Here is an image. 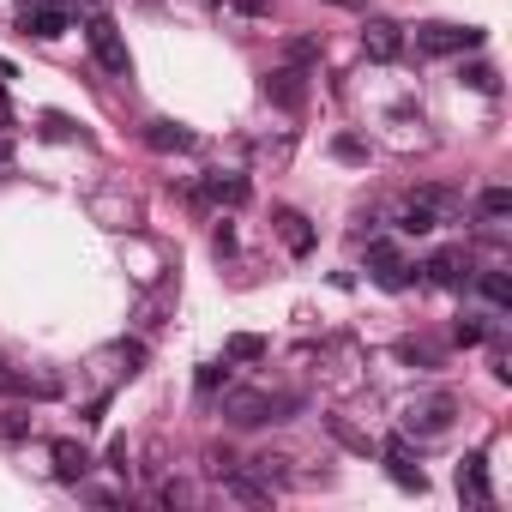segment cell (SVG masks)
I'll return each mask as SVG.
<instances>
[{"instance_id": "obj_33", "label": "cell", "mask_w": 512, "mask_h": 512, "mask_svg": "<svg viewBox=\"0 0 512 512\" xmlns=\"http://www.w3.org/2000/svg\"><path fill=\"white\" fill-rule=\"evenodd\" d=\"M7 157H13V145H7V139H0V163H7Z\"/></svg>"}, {"instance_id": "obj_16", "label": "cell", "mask_w": 512, "mask_h": 512, "mask_svg": "<svg viewBox=\"0 0 512 512\" xmlns=\"http://www.w3.org/2000/svg\"><path fill=\"white\" fill-rule=\"evenodd\" d=\"M85 470H91V452L79 440H55V476L61 482H85Z\"/></svg>"}, {"instance_id": "obj_10", "label": "cell", "mask_w": 512, "mask_h": 512, "mask_svg": "<svg viewBox=\"0 0 512 512\" xmlns=\"http://www.w3.org/2000/svg\"><path fill=\"white\" fill-rule=\"evenodd\" d=\"M272 229H278V241L296 253V260H308V253H314V223H308L302 211H290V205H284V211H272Z\"/></svg>"}, {"instance_id": "obj_8", "label": "cell", "mask_w": 512, "mask_h": 512, "mask_svg": "<svg viewBox=\"0 0 512 512\" xmlns=\"http://www.w3.org/2000/svg\"><path fill=\"white\" fill-rule=\"evenodd\" d=\"M428 284L434 290H464V278H470V253L464 247H440V253H428Z\"/></svg>"}, {"instance_id": "obj_32", "label": "cell", "mask_w": 512, "mask_h": 512, "mask_svg": "<svg viewBox=\"0 0 512 512\" xmlns=\"http://www.w3.org/2000/svg\"><path fill=\"white\" fill-rule=\"evenodd\" d=\"M211 253H217V260H223V253H235V229H229V223H217V235H211Z\"/></svg>"}, {"instance_id": "obj_2", "label": "cell", "mask_w": 512, "mask_h": 512, "mask_svg": "<svg viewBox=\"0 0 512 512\" xmlns=\"http://www.w3.org/2000/svg\"><path fill=\"white\" fill-rule=\"evenodd\" d=\"M85 43H91V61L109 73V79H133V55H127V37L109 13H91L85 19Z\"/></svg>"}, {"instance_id": "obj_28", "label": "cell", "mask_w": 512, "mask_h": 512, "mask_svg": "<svg viewBox=\"0 0 512 512\" xmlns=\"http://www.w3.org/2000/svg\"><path fill=\"white\" fill-rule=\"evenodd\" d=\"M464 85H470V91H482V97H494V91H500L494 67H470V73H464Z\"/></svg>"}, {"instance_id": "obj_6", "label": "cell", "mask_w": 512, "mask_h": 512, "mask_svg": "<svg viewBox=\"0 0 512 512\" xmlns=\"http://www.w3.org/2000/svg\"><path fill=\"white\" fill-rule=\"evenodd\" d=\"M67 25H73L67 0H25V31H31V37L55 43V37H67Z\"/></svg>"}, {"instance_id": "obj_9", "label": "cell", "mask_w": 512, "mask_h": 512, "mask_svg": "<svg viewBox=\"0 0 512 512\" xmlns=\"http://www.w3.org/2000/svg\"><path fill=\"white\" fill-rule=\"evenodd\" d=\"M368 266H374V284L380 290H404L410 284V266H404V253L392 241H368Z\"/></svg>"}, {"instance_id": "obj_21", "label": "cell", "mask_w": 512, "mask_h": 512, "mask_svg": "<svg viewBox=\"0 0 512 512\" xmlns=\"http://www.w3.org/2000/svg\"><path fill=\"white\" fill-rule=\"evenodd\" d=\"M434 223H440V217H434L428 205H416V199H404V211H398V229H404V235H428Z\"/></svg>"}, {"instance_id": "obj_1", "label": "cell", "mask_w": 512, "mask_h": 512, "mask_svg": "<svg viewBox=\"0 0 512 512\" xmlns=\"http://www.w3.org/2000/svg\"><path fill=\"white\" fill-rule=\"evenodd\" d=\"M290 410H302L296 392H229L223 398V416L235 428H260V422H290Z\"/></svg>"}, {"instance_id": "obj_4", "label": "cell", "mask_w": 512, "mask_h": 512, "mask_svg": "<svg viewBox=\"0 0 512 512\" xmlns=\"http://www.w3.org/2000/svg\"><path fill=\"white\" fill-rule=\"evenodd\" d=\"M452 416H458V398H452V392H428V398H416V404L404 410V428H410V434H446Z\"/></svg>"}, {"instance_id": "obj_24", "label": "cell", "mask_w": 512, "mask_h": 512, "mask_svg": "<svg viewBox=\"0 0 512 512\" xmlns=\"http://www.w3.org/2000/svg\"><path fill=\"white\" fill-rule=\"evenodd\" d=\"M452 338H458V344H482V338H488V320H482V314H458Z\"/></svg>"}, {"instance_id": "obj_31", "label": "cell", "mask_w": 512, "mask_h": 512, "mask_svg": "<svg viewBox=\"0 0 512 512\" xmlns=\"http://www.w3.org/2000/svg\"><path fill=\"white\" fill-rule=\"evenodd\" d=\"M157 506H187V482H163L157 488Z\"/></svg>"}, {"instance_id": "obj_7", "label": "cell", "mask_w": 512, "mask_h": 512, "mask_svg": "<svg viewBox=\"0 0 512 512\" xmlns=\"http://www.w3.org/2000/svg\"><path fill=\"white\" fill-rule=\"evenodd\" d=\"M362 55L380 61V67H392V61L404 55V25H392V19H368V25H362Z\"/></svg>"}, {"instance_id": "obj_20", "label": "cell", "mask_w": 512, "mask_h": 512, "mask_svg": "<svg viewBox=\"0 0 512 512\" xmlns=\"http://www.w3.org/2000/svg\"><path fill=\"white\" fill-rule=\"evenodd\" d=\"M223 386H229V356H223V362H205V368L193 374V392H199V398H217Z\"/></svg>"}, {"instance_id": "obj_13", "label": "cell", "mask_w": 512, "mask_h": 512, "mask_svg": "<svg viewBox=\"0 0 512 512\" xmlns=\"http://www.w3.org/2000/svg\"><path fill=\"white\" fill-rule=\"evenodd\" d=\"M217 482H223L235 500H247V506H272V482H266V476H253V470H241V464H229Z\"/></svg>"}, {"instance_id": "obj_22", "label": "cell", "mask_w": 512, "mask_h": 512, "mask_svg": "<svg viewBox=\"0 0 512 512\" xmlns=\"http://www.w3.org/2000/svg\"><path fill=\"white\" fill-rule=\"evenodd\" d=\"M326 428H332V440H344V446H350V452H362V458H368V452H374V440H368V434H356V428H350V422H344V416H326Z\"/></svg>"}, {"instance_id": "obj_17", "label": "cell", "mask_w": 512, "mask_h": 512, "mask_svg": "<svg viewBox=\"0 0 512 512\" xmlns=\"http://www.w3.org/2000/svg\"><path fill=\"white\" fill-rule=\"evenodd\" d=\"M476 290H482V302H488L494 314H506V308H512V278H506L500 266H488V272H476Z\"/></svg>"}, {"instance_id": "obj_30", "label": "cell", "mask_w": 512, "mask_h": 512, "mask_svg": "<svg viewBox=\"0 0 512 512\" xmlns=\"http://www.w3.org/2000/svg\"><path fill=\"white\" fill-rule=\"evenodd\" d=\"M43 139H73V121L67 115H43Z\"/></svg>"}, {"instance_id": "obj_11", "label": "cell", "mask_w": 512, "mask_h": 512, "mask_svg": "<svg viewBox=\"0 0 512 512\" xmlns=\"http://www.w3.org/2000/svg\"><path fill=\"white\" fill-rule=\"evenodd\" d=\"M266 97L278 103V109H302L308 103V79H302V67H278V73H266Z\"/></svg>"}, {"instance_id": "obj_29", "label": "cell", "mask_w": 512, "mask_h": 512, "mask_svg": "<svg viewBox=\"0 0 512 512\" xmlns=\"http://www.w3.org/2000/svg\"><path fill=\"white\" fill-rule=\"evenodd\" d=\"M398 356H404V362H416V368H434V362H440V356H434L428 344H410V338L398 344Z\"/></svg>"}, {"instance_id": "obj_19", "label": "cell", "mask_w": 512, "mask_h": 512, "mask_svg": "<svg viewBox=\"0 0 512 512\" xmlns=\"http://www.w3.org/2000/svg\"><path fill=\"white\" fill-rule=\"evenodd\" d=\"M476 211H482L488 223H506V217H512V187H482Z\"/></svg>"}, {"instance_id": "obj_18", "label": "cell", "mask_w": 512, "mask_h": 512, "mask_svg": "<svg viewBox=\"0 0 512 512\" xmlns=\"http://www.w3.org/2000/svg\"><path fill=\"white\" fill-rule=\"evenodd\" d=\"M223 356H229V362H266V338H260V332H235V338L223 344Z\"/></svg>"}, {"instance_id": "obj_5", "label": "cell", "mask_w": 512, "mask_h": 512, "mask_svg": "<svg viewBox=\"0 0 512 512\" xmlns=\"http://www.w3.org/2000/svg\"><path fill=\"white\" fill-rule=\"evenodd\" d=\"M380 458H386V476H392L404 494H428V476H422V464H416V452H410L404 434H392V440L380 446Z\"/></svg>"}, {"instance_id": "obj_14", "label": "cell", "mask_w": 512, "mask_h": 512, "mask_svg": "<svg viewBox=\"0 0 512 512\" xmlns=\"http://www.w3.org/2000/svg\"><path fill=\"white\" fill-rule=\"evenodd\" d=\"M145 145H151V151H199V133L181 127V121H151V127H145Z\"/></svg>"}, {"instance_id": "obj_27", "label": "cell", "mask_w": 512, "mask_h": 512, "mask_svg": "<svg viewBox=\"0 0 512 512\" xmlns=\"http://www.w3.org/2000/svg\"><path fill=\"white\" fill-rule=\"evenodd\" d=\"M308 61H320V43L314 37H290V67H308Z\"/></svg>"}, {"instance_id": "obj_3", "label": "cell", "mask_w": 512, "mask_h": 512, "mask_svg": "<svg viewBox=\"0 0 512 512\" xmlns=\"http://www.w3.org/2000/svg\"><path fill=\"white\" fill-rule=\"evenodd\" d=\"M464 49H482L476 25H416V55H464Z\"/></svg>"}, {"instance_id": "obj_15", "label": "cell", "mask_w": 512, "mask_h": 512, "mask_svg": "<svg viewBox=\"0 0 512 512\" xmlns=\"http://www.w3.org/2000/svg\"><path fill=\"white\" fill-rule=\"evenodd\" d=\"M247 193H253V187H247V175H205V187H199V199H205V205H229V211H235V205H247Z\"/></svg>"}, {"instance_id": "obj_23", "label": "cell", "mask_w": 512, "mask_h": 512, "mask_svg": "<svg viewBox=\"0 0 512 512\" xmlns=\"http://www.w3.org/2000/svg\"><path fill=\"white\" fill-rule=\"evenodd\" d=\"M332 157H338V163H368V139L338 133V139H332Z\"/></svg>"}, {"instance_id": "obj_34", "label": "cell", "mask_w": 512, "mask_h": 512, "mask_svg": "<svg viewBox=\"0 0 512 512\" xmlns=\"http://www.w3.org/2000/svg\"><path fill=\"white\" fill-rule=\"evenodd\" d=\"M85 7H91V13H103V7H109V0H85Z\"/></svg>"}, {"instance_id": "obj_25", "label": "cell", "mask_w": 512, "mask_h": 512, "mask_svg": "<svg viewBox=\"0 0 512 512\" xmlns=\"http://www.w3.org/2000/svg\"><path fill=\"white\" fill-rule=\"evenodd\" d=\"M284 464H290L284 452H260V458H253V476H266V482H284V476H290Z\"/></svg>"}, {"instance_id": "obj_26", "label": "cell", "mask_w": 512, "mask_h": 512, "mask_svg": "<svg viewBox=\"0 0 512 512\" xmlns=\"http://www.w3.org/2000/svg\"><path fill=\"white\" fill-rule=\"evenodd\" d=\"M217 13H235V19H260V13H272V0H217Z\"/></svg>"}, {"instance_id": "obj_12", "label": "cell", "mask_w": 512, "mask_h": 512, "mask_svg": "<svg viewBox=\"0 0 512 512\" xmlns=\"http://www.w3.org/2000/svg\"><path fill=\"white\" fill-rule=\"evenodd\" d=\"M458 500H470V506H488V500H494V488H488V458H482V452H470V458L458 464Z\"/></svg>"}]
</instances>
